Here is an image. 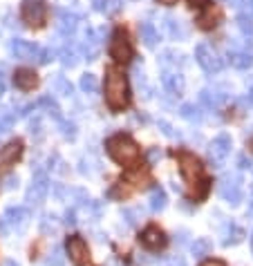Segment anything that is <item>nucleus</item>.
<instances>
[{
  "mask_svg": "<svg viewBox=\"0 0 253 266\" xmlns=\"http://www.w3.org/2000/svg\"><path fill=\"white\" fill-rule=\"evenodd\" d=\"M173 155H175L179 163V172H182V177L188 186V197L195 201H202L209 195L211 188V179L204 174V163L200 161L198 155H193L188 150H175Z\"/></svg>",
  "mask_w": 253,
  "mask_h": 266,
  "instance_id": "1",
  "label": "nucleus"
},
{
  "mask_svg": "<svg viewBox=\"0 0 253 266\" xmlns=\"http://www.w3.org/2000/svg\"><path fill=\"white\" fill-rule=\"evenodd\" d=\"M105 103L112 112H123L130 105V83L128 76L117 67L105 70Z\"/></svg>",
  "mask_w": 253,
  "mask_h": 266,
  "instance_id": "2",
  "label": "nucleus"
},
{
  "mask_svg": "<svg viewBox=\"0 0 253 266\" xmlns=\"http://www.w3.org/2000/svg\"><path fill=\"white\" fill-rule=\"evenodd\" d=\"M105 150H108L110 159L115 163H119L123 168H134L142 161V150H139L137 141H134L130 134H115L105 141Z\"/></svg>",
  "mask_w": 253,
  "mask_h": 266,
  "instance_id": "3",
  "label": "nucleus"
},
{
  "mask_svg": "<svg viewBox=\"0 0 253 266\" xmlns=\"http://www.w3.org/2000/svg\"><path fill=\"white\" fill-rule=\"evenodd\" d=\"M108 52H110V58H115L117 63H130L132 61L134 47H132V41H130V34L123 29V27H117V29L112 32Z\"/></svg>",
  "mask_w": 253,
  "mask_h": 266,
  "instance_id": "4",
  "label": "nucleus"
},
{
  "mask_svg": "<svg viewBox=\"0 0 253 266\" xmlns=\"http://www.w3.org/2000/svg\"><path fill=\"white\" fill-rule=\"evenodd\" d=\"M220 197L231 206H240L242 201V174L240 172H227L220 179Z\"/></svg>",
  "mask_w": 253,
  "mask_h": 266,
  "instance_id": "5",
  "label": "nucleus"
},
{
  "mask_svg": "<svg viewBox=\"0 0 253 266\" xmlns=\"http://www.w3.org/2000/svg\"><path fill=\"white\" fill-rule=\"evenodd\" d=\"M195 61L200 63V67L206 72V74H217V72L224 67V61L217 56V52L206 43H200L195 47Z\"/></svg>",
  "mask_w": 253,
  "mask_h": 266,
  "instance_id": "6",
  "label": "nucleus"
},
{
  "mask_svg": "<svg viewBox=\"0 0 253 266\" xmlns=\"http://www.w3.org/2000/svg\"><path fill=\"white\" fill-rule=\"evenodd\" d=\"M20 16L30 27L38 29V27L45 25V18H47V5L43 0H22Z\"/></svg>",
  "mask_w": 253,
  "mask_h": 266,
  "instance_id": "7",
  "label": "nucleus"
},
{
  "mask_svg": "<svg viewBox=\"0 0 253 266\" xmlns=\"http://www.w3.org/2000/svg\"><path fill=\"white\" fill-rule=\"evenodd\" d=\"M231 145H233V139L229 137L227 132L217 134V137L211 141V145H209V159H211V163L215 168L224 166V161H227L229 155H231Z\"/></svg>",
  "mask_w": 253,
  "mask_h": 266,
  "instance_id": "8",
  "label": "nucleus"
},
{
  "mask_svg": "<svg viewBox=\"0 0 253 266\" xmlns=\"http://www.w3.org/2000/svg\"><path fill=\"white\" fill-rule=\"evenodd\" d=\"M47 192H49L47 174H45L43 170H36V174H34V179H32V186L27 188V197H25L27 203H30V206H38V203L45 201Z\"/></svg>",
  "mask_w": 253,
  "mask_h": 266,
  "instance_id": "9",
  "label": "nucleus"
},
{
  "mask_svg": "<svg viewBox=\"0 0 253 266\" xmlns=\"http://www.w3.org/2000/svg\"><path fill=\"white\" fill-rule=\"evenodd\" d=\"M222 20H224L222 7L220 5H215V3H211V5H206V7L202 9V14L195 18V25H198L202 32H211V29H215Z\"/></svg>",
  "mask_w": 253,
  "mask_h": 266,
  "instance_id": "10",
  "label": "nucleus"
},
{
  "mask_svg": "<svg viewBox=\"0 0 253 266\" xmlns=\"http://www.w3.org/2000/svg\"><path fill=\"white\" fill-rule=\"evenodd\" d=\"M139 242H142L148 251H161V248L168 244V237H166V233L159 228V226L150 224V226H146V228L142 230Z\"/></svg>",
  "mask_w": 253,
  "mask_h": 266,
  "instance_id": "11",
  "label": "nucleus"
},
{
  "mask_svg": "<svg viewBox=\"0 0 253 266\" xmlns=\"http://www.w3.org/2000/svg\"><path fill=\"white\" fill-rule=\"evenodd\" d=\"M65 251H67V255H70V259H72V262H74L76 266L88 264V259H90V251H88V242L83 240V237H78V235L67 237Z\"/></svg>",
  "mask_w": 253,
  "mask_h": 266,
  "instance_id": "12",
  "label": "nucleus"
},
{
  "mask_svg": "<svg viewBox=\"0 0 253 266\" xmlns=\"http://www.w3.org/2000/svg\"><path fill=\"white\" fill-rule=\"evenodd\" d=\"M3 222L7 224V228H14L16 233H22L30 224V211L22 206H9L3 215Z\"/></svg>",
  "mask_w": 253,
  "mask_h": 266,
  "instance_id": "13",
  "label": "nucleus"
},
{
  "mask_svg": "<svg viewBox=\"0 0 253 266\" xmlns=\"http://www.w3.org/2000/svg\"><path fill=\"white\" fill-rule=\"evenodd\" d=\"M9 52L18 61H34V58H38V54H41V47H38L36 43L22 41V38H14V41L9 43Z\"/></svg>",
  "mask_w": 253,
  "mask_h": 266,
  "instance_id": "14",
  "label": "nucleus"
},
{
  "mask_svg": "<svg viewBox=\"0 0 253 266\" xmlns=\"http://www.w3.org/2000/svg\"><path fill=\"white\" fill-rule=\"evenodd\" d=\"M229 63L235 70H249V67H253V45L246 43L242 49H229Z\"/></svg>",
  "mask_w": 253,
  "mask_h": 266,
  "instance_id": "15",
  "label": "nucleus"
},
{
  "mask_svg": "<svg viewBox=\"0 0 253 266\" xmlns=\"http://www.w3.org/2000/svg\"><path fill=\"white\" fill-rule=\"evenodd\" d=\"M56 16H59L56 27H59V32L63 34V36L74 34L76 27H78V22H81V16L74 14V11H70V9H59V11H56Z\"/></svg>",
  "mask_w": 253,
  "mask_h": 266,
  "instance_id": "16",
  "label": "nucleus"
},
{
  "mask_svg": "<svg viewBox=\"0 0 253 266\" xmlns=\"http://www.w3.org/2000/svg\"><path fill=\"white\" fill-rule=\"evenodd\" d=\"M20 155H22V141L20 139H16V141H11V143L3 145V148H0V168L14 166V163L20 159Z\"/></svg>",
  "mask_w": 253,
  "mask_h": 266,
  "instance_id": "17",
  "label": "nucleus"
},
{
  "mask_svg": "<svg viewBox=\"0 0 253 266\" xmlns=\"http://www.w3.org/2000/svg\"><path fill=\"white\" fill-rule=\"evenodd\" d=\"M14 83L18 90H22V92H30V90H34L38 85V76L34 70H30V67H20V70L14 72Z\"/></svg>",
  "mask_w": 253,
  "mask_h": 266,
  "instance_id": "18",
  "label": "nucleus"
},
{
  "mask_svg": "<svg viewBox=\"0 0 253 266\" xmlns=\"http://www.w3.org/2000/svg\"><path fill=\"white\" fill-rule=\"evenodd\" d=\"M200 101L204 107H209V110H220V107L227 103V94L220 92L217 87H206L200 92Z\"/></svg>",
  "mask_w": 253,
  "mask_h": 266,
  "instance_id": "19",
  "label": "nucleus"
},
{
  "mask_svg": "<svg viewBox=\"0 0 253 266\" xmlns=\"http://www.w3.org/2000/svg\"><path fill=\"white\" fill-rule=\"evenodd\" d=\"M99 47H101V41H99L97 32L90 29V27H88V32H86V41H83V45H81L83 56H86L88 61H94V58L99 56Z\"/></svg>",
  "mask_w": 253,
  "mask_h": 266,
  "instance_id": "20",
  "label": "nucleus"
},
{
  "mask_svg": "<svg viewBox=\"0 0 253 266\" xmlns=\"http://www.w3.org/2000/svg\"><path fill=\"white\" fill-rule=\"evenodd\" d=\"M161 83H164V87L168 90L171 94L179 96L184 92V87H186V83H184V76L179 74V72H164V76H161Z\"/></svg>",
  "mask_w": 253,
  "mask_h": 266,
  "instance_id": "21",
  "label": "nucleus"
},
{
  "mask_svg": "<svg viewBox=\"0 0 253 266\" xmlns=\"http://www.w3.org/2000/svg\"><path fill=\"white\" fill-rule=\"evenodd\" d=\"M164 27H166L168 36L175 38V41H184V38L188 36V27L179 18H173V16H166L164 18Z\"/></svg>",
  "mask_w": 253,
  "mask_h": 266,
  "instance_id": "22",
  "label": "nucleus"
},
{
  "mask_svg": "<svg viewBox=\"0 0 253 266\" xmlns=\"http://www.w3.org/2000/svg\"><path fill=\"white\" fill-rule=\"evenodd\" d=\"M139 34H142V41L146 47H157V43H159V32L155 29V25L153 22H148V20H144V22H139Z\"/></svg>",
  "mask_w": 253,
  "mask_h": 266,
  "instance_id": "23",
  "label": "nucleus"
},
{
  "mask_svg": "<svg viewBox=\"0 0 253 266\" xmlns=\"http://www.w3.org/2000/svg\"><path fill=\"white\" fill-rule=\"evenodd\" d=\"M179 116H182L184 121H188V123H202L204 112H202L195 103H184L182 107H179Z\"/></svg>",
  "mask_w": 253,
  "mask_h": 266,
  "instance_id": "24",
  "label": "nucleus"
},
{
  "mask_svg": "<svg viewBox=\"0 0 253 266\" xmlns=\"http://www.w3.org/2000/svg\"><path fill=\"white\" fill-rule=\"evenodd\" d=\"M211 251H213V242L209 237H200V240H195L190 244V253L195 255V259H204L206 255H211Z\"/></svg>",
  "mask_w": 253,
  "mask_h": 266,
  "instance_id": "25",
  "label": "nucleus"
},
{
  "mask_svg": "<svg viewBox=\"0 0 253 266\" xmlns=\"http://www.w3.org/2000/svg\"><path fill=\"white\" fill-rule=\"evenodd\" d=\"M49 87H52V92L59 94V96H72V92H74L72 83L67 81L63 74H56V76L52 78V83H49Z\"/></svg>",
  "mask_w": 253,
  "mask_h": 266,
  "instance_id": "26",
  "label": "nucleus"
},
{
  "mask_svg": "<svg viewBox=\"0 0 253 266\" xmlns=\"http://www.w3.org/2000/svg\"><path fill=\"white\" fill-rule=\"evenodd\" d=\"M166 203H168V197H166V192L164 188H153V192H150V211L153 213H161L166 208Z\"/></svg>",
  "mask_w": 253,
  "mask_h": 266,
  "instance_id": "27",
  "label": "nucleus"
},
{
  "mask_svg": "<svg viewBox=\"0 0 253 266\" xmlns=\"http://www.w3.org/2000/svg\"><path fill=\"white\" fill-rule=\"evenodd\" d=\"M56 56H59V61L63 63L65 67H74L78 63V54L74 47H70V45H65V47H61L59 52H56Z\"/></svg>",
  "mask_w": 253,
  "mask_h": 266,
  "instance_id": "28",
  "label": "nucleus"
},
{
  "mask_svg": "<svg viewBox=\"0 0 253 266\" xmlns=\"http://www.w3.org/2000/svg\"><path fill=\"white\" fill-rule=\"evenodd\" d=\"M242 237H244V230L240 228V226L231 224V226H229V230H227V237L222 240V244L224 246H235V244H240V242H242Z\"/></svg>",
  "mask_w": 253,
  "mask_h": 266,
  "instance_id": "29",
  "label": "nucleus"
},
{
  "mask_svg": "<svg viewBox=\"0 0 253 266\" xmlns=\"http://www.w3.org/2000/svg\"><path fill=\"white\" fill-rule=\"evenodd\" d=\"M38 105L45 107V110H47V114L54 116L56 121H63V116H61V110H59V105H56L54 99H49V96H43V99L38 101Z\"/></svg>",
  "mask_w": 253,
  "mask_h": 266,
  "instance_id": "30",
  "label": "nucleus"
},
{
  "mask_svg": "<svg viewBox=\"0 0 253 266\" xmlns=\"http://www.w3.org/2000/svg\"><path fill=\"white\" fill-rule=\"evenodd\" d=\"M78 85H81V90H83V92H88V94L99 92V81H97V76H94V74H83Z\"/></svg>",
  "mask_w": 253,
  "mask_h": 266,
  "instance_id": "31",
  "label": "nucleus"
},
{
  "mask_svg": "<svg viewBox=\"0 0 253 266\" xmlns=\"http://www.w3.org/2000/svg\"><path fill=\"white\" fill-rule=\"evenodd\" d=\"M20 184L18 174H5L3 179H0V190H16Z\"/></svg>",
  "mask_w": 253,
  "mask_h": 266,
  "instance_id": "32",
  "label": "nucleus"
},
{
  "mask_svg": "<svg viewBox=\"0 0 253 266\" xmlns=\"http://www.w3.org/2000/svg\"><path fill=\"white\" fill-rule=\"evenodd\" d=\"M43 264L45 266H63L65 264V257H63V253H61L59 248H54V253H49V255L43 259Z\"/></svg>",
  "mask_w": 253,
  "mask_h": 266,
  "instance_id": "33",
  "label": "nucleus"
},
{
  "mask_svg": "<svg viewBox=\"0 0 253 266\" xmlns=\"http://www.w3.org/2000/svg\"><path fill=\"white\" fill-rule=\"evenodd\" d=\"M41 230H43L45 235L54 233V230H56V217H54V215H43V219H41Z\"/></svg>",
  "mask_w": 253,
  "mask_h": 266,
  "instance_id": "34",
  "label": "nucleus"
},
{
  "mask_svg": "<svg viewBox=\"0 0 253 266\" xmlns=\"http://www.w3.org/2000/svg\"><path fill=\"white\" fill-rule=\"evenodd\" d=\"M238 27L242 29L244 36H251V34H253V18H249V16H244V14H240Z\"/></svg>",
  "mask_w": 253,
  "mask_h": 266,
  "instance_id": "35",
  "label": "nucleus"
},
{
  "mask_svg": "<svg viewBox=\"0 0 253 266\" xmlns=\"http://www.w3.org/2000/svg\"><path fill=\"white\" fill-rule=\"evenodd\" d=\"M123 219H126L130 226H134L139 219H142V211H139V208H126V211H123Z\"/></svg>",
  "mask_w": 253,
  "mask_h": 266,
  "instance_id": "36",
  "label": "nucleus"
},
{
  "mask_svg": "<svg viewBox=\"0 0 253 266\" xmlns=\"http://www.w3.org/2000/svg\"><path fill=\"white\" fill-rule=\"evenodd\" d=\"M59 123H61V134H63L65 139H74L76 137L74 123H67V121H59Z\"/></svg>",
  "mask_w": 253,
  "mask_h": 266,
  "instance_id": "37",
  "label": "nucleus"
},
{
  "mask_svg": "<svg viewBox=\"0 0 253 266\" xmlns=\"http://www.w3.org/2000/svg\"><path fill=\"white\" fill-rule=\"evenodd\" d=\"M56 56L54 49H41V54H38V63H43V65H47L49 61H52Z\"/></svg>",
  "mask_w": 253,
  "mask_h": 266,
  "instance_id": "38",
  "label": "nucleus"
},
{
  "mask_svg": "<svg viewBox=\"0 0 253 266\" xmlns=\"http://www.w3.org/2000/svg\"><path fill=\"white\" fill-rule=\"evenodd\" d=\"M146 157H148V161H150V163H157V159H161V150H159V148H150Z\"/></svg>",
  "mask_w": 253,
  "mask_h": 266,
  "instance_id": "39",
  "label": "nucleus"
},
{
  "mask_svg": "<svg viewBox=\"0 0 253 266\" xmlns=\"http://www.w3.org/2000/svg\"><path fill=\"white\" fill-rule=\"evenodd\" d=\"M65 224L67 226H76V211L74 208H70V211L65 213Z\"/></svg>",
  "mask_w": 253,
  "mask_h": 266,
  "instance_id": "40",
  "label": "nucleus"
},
{
  "mask_svg": "<svg viewBox=\"0 0 253 266\" xmlns=\"http://www.w3.org/2000/svg\"><path fill=\"white\" fill-rule=\"evenodd\" d=\"M211 3H213V0H188V5L193 9H204L206 5H211Z\"/></svg>",
  "mask_w": 253,
  "mask_h": 266,
  "instance_id": "41",
  "label": "nucleus"
},
{
  "mask_svg": "<svg viewBox=\"0 0 253 266\" xmlns=\"http://www.w3.org/2000/svg\"><path fill=\"white\" fill-rule=\"evenodd\" d=\"M108 3L110 0H92V7L97 11H108Z\"/></svg>",
  "mask_w": 253,
  "mask_h": 266,
  "instance_id": "42",
  "label": "nucleus"
},
{
  "mask_svg": "<svg viewBox=\"0 0 253 266\" xmlns=\"http://www.w3.org/2000/svg\"><path fill=\"white\" fill-rule=\"evenodd\" d=\"M30 132H32V137H34V134H36V137H41V134H43V130H41V121H38V119L30 126Z\"/></svg>",
  "mask_w": 253,
  "mask_h": 266,
  "instance_id": "43",
  "label": "nucleus"
},
{
  "mask_svg": "<svg viewBox=\"0 0 253 266\" xmlns=\"http://www.w3.org/2000/svg\"><path fill=\"white\" fill-rule=\"evenodd\" d=\"M159 128H161V130H164V134H166V137H177V134H175V132H173V128H171V126H168V123H166V121H159Z\"/></svg>",
  "mask_w": 253,
  "mask_h": 266,
  "instance_id": "44",
  "label": "nucleus"
},
{
  "mask_svg": "<svg viewBox=\"0 0 253 266\" xmlns=\"http://www.w3.org/2000/svg\"><path fill=\"white\" fill-rule=\"evenodd\" d=\"M200 266H227V264H224L222 259H204Z\"/></svg>",
  "mask_w": 253,
  "mask_h": 266,
  "instance_id": "45",
  "label": "nucleus"
},
{
  "mask_svg": "<svg viewBox=\"0 0 253 266\" xmlns=\"http://www.w3.org/2000/svg\"><path fill=\"white\" fill-rule=\"evenodd\" d=\"M155 3H157V5H166V7H173L177 0H155Z\"/></svg>",
  "mask_w": 253,
  "mask_h": 266,
  "instance_id": "46",
  "label": "nucleus"
},
{
  "mask_svg": "<svg viewBox=\"0 0 253 266\" xmlns=\"http://www.w3.org/2000/svg\"><path fill=\"white\" fill-rule=\"evenodd\" d=\"M9 233V228H7V224L3 222V217H0V235H7Z\"/></svg>",
  "mask_w": 253,
  "mask_h": 266,
  "instance_id": "47",
  "label": "nucleus"
},
{
  "mask_svg": "<svg viewBox=\"0 0 253 266\" xmlns=\"http://www.w3.org/2000/svg\"><path fill=\"white\" fill-rule=\"evenodd\" d=\"M171 266H186V262H184L182 257H175V259L171 262Z\"/></svg>",
  "mask_w": 253,
  "mask_h": 266,
  "instance_id": "48",
  "label": "nucleus"
},
{
  "mask_svg": "<svg viewBox=\"0 0 253 266\" xmlns=\"http://www.w3.org/2000/svg\"><path fill=\"white\" fill-rule=\"evenodd\" d=\"M249 217H253V192H251V199H249V211H246Z\"/></svg>",
  "mask_w": 253,
  "mask_h": 266,
  "instance_id": "49",
  "label": "nucleus"
},
{
  "mask_svg": "<svg viewBox=\"0 0 253 266\" xmlns=\"http://www.w3.org/2000/svg\"><path fill=\"white\" fill-rule=\"evenodd\" d=\"M3 266H18V264H16V262H14V259H7V262H5Z\"/></svg>",
  "mask_w": 253,
  "mask_h": 266,
  "instance_id": "50",
  "label": "nucleus"
},
{
  "mask_svg": "<svg viewBox=\"0 0 253 266\" xmlns=\"http://www.w3.org/2000/svg\"><path fill=\"white\" fill-rule=\"evenodd\" d=\"M251 251H253V233H251Z\"/></svg>",
  "mask_w": 253,
  "mask_h": 266,
  "instance_id": "51",
  "label": "nucleus"
},
{
  "mask_svg": "<svg viewBox=\"0 0 253 266\" xmlns=\"http://www.w3.org/2000/svg\"><path fill=\"white\" fill-rule=\"evenodd\" d=\"M251 99H253V87H251Z\"/></svg>",
  "mask_w": 253,
  "mask_h": 266,
  "instance_id": "52",
  "label": "nucleus"
}]
</instances>
